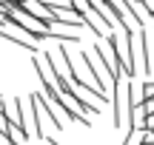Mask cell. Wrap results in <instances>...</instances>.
<instances>
[{
  "label": "cell",
  "mask_w": 154,
  "mask_h": 145,
  "mask_svg": "<svg viewBox=\"0 0 154 145\" xmlns=\"http://www.w3.org/2000/svg\"><path fill=\"white\" fill-rule=\"evenodd\" d=\"M143 131L146 128H128L126 131V142H123V145H143Z\"/></svg>",
  "instance_id": "cell-5"
},
{
  "label": "cell",
  "mask_w": 154,
  "mask_h": 145,
  "mask_svg": "<svg viewBox=\"0 0 154 145\" xmlns=\"http://www.w3.org/2000/svg\"><path fill=\"white\" fill-rule=\"evenodd\" d=\"M134 43H137V49H131V63H134V74L143 71L149 74V31L146 28H137L134 31Z\"/></svg>",
  "instance_id": "cell-2"
},
{
  "label": "cell",
  "mask_w": 154,
  "mask_h": 145,
  "mask_svg": "<svg viewBox=\"0 0 154 145\" xmlns=\"http://www.w3.org/2000/svg\"><path fill=\"white\" fill-rule=\"evenodd\" d=\"M0 145H3V142H0Z\"/></svg>",
  "instance_id": "cell-8"
},
{
  "label": "cell",
  "mask_w": 154,
  "mask_h": 145,
  "mask_svg": "<svg viewBox=\"0 0 154 145\" xmlns=\"http://www.w3.org/2000/svg\"><path fill=\"white\" fill-rule=\"evenodd\" d=\"M143 145H151V142H143Z\"/></svg>",
  "instance_id": "cell-7"
},
{
  "label": "cell",
  "mask_w": 154,
  "mask_h": 145,
  "mask_svg": "<svg viewBox=\"0 0 154 145\" xmlns=\"http://www.w3.org/2000/svg\"><path fill=\"white\" fill-rule=\"evenodd\" d=\"M91 51H94V57H97V60L103 63V68H106V71H109V80H111V83H114V80L120 77V74L114 71V66H111V60H109V51L103 49V43H94V49H91Z\"/></svg>",
  "instance_id": "cell-4"
},
{
  "label": "cell",
  "mask_w": 154,
  "mask_h": 145,
  "mask_svg": "<svg viewBox=\"0 0 154 145\" xmlns=\"http://www.w3.org/2000/svg\"><path fill=\"white\" fill-rule=\"evenodd\" d=\"M143 100H154V83H143Z\"/></svg>",
  "instance_id": "cell-6"
},
{
  "label": "cell",
  "mask_w": 154,
  "mask_h": 145,
  "mask_svg": "<svg viewBox=\"0 0 154 145\" xmlns=\"http://www.w3.org/2000/svg\"><path fill=\"white\" fill-rule=\"evenodd\" d=\"M114 128H131L128 117H131V108H128V83L126 77H117L114 80Z\"/></svg>",
  "instance_id": "cell-1"
},
{
  "label": "cell",
  "mask_w": 154,
  "mask_h": 145,
  "mask_svg": "<svg viewBox=\"0 0 154 145\" xmlns=\"http://www.w3.org/2000/svg\"><path fill=\"white\" fill-rule=\"evenodd\" d=\"M80 60H83V66L88 68V74H91V80H94V83H91V88L97 91V94L109 97V94H106V80L100 77V71H97V60H91V57H88V54H83V51H80Z\"/></svg>",
  "instance_id": "cell-3"
}]
</instances>
